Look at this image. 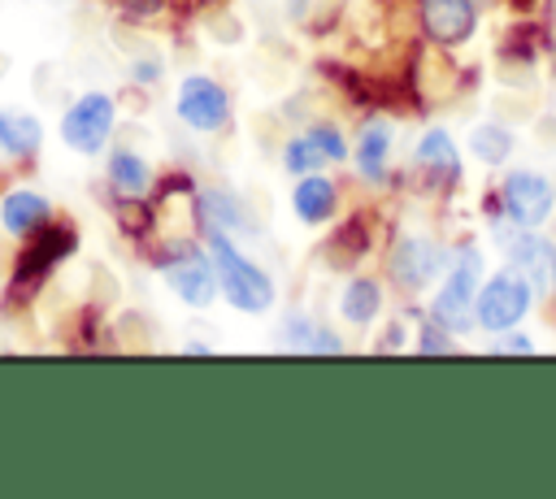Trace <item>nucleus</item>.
<instances>
[{"label":"nucleus","mask_w":556,"mask_h":499,"mask_svg":"<svg viewBox=\"0 0 556 499\" xmlns=\"http://www.w3.org/2000/svg\"><path fill=\"white\" fill-rule=\"evenodd\" d=\"M204 247H208L213 269H217V291L230 299V308H239V312H269L274 308V295H278L274 291V278L261 265H252L230 243V234L204 226Z\"/></svg>","instance_id":"nucleus-1"},{"label":"nucleus","mask_w":556,"mask_h":499,"mask_svg":"<svg viewBox=\"0 0 556 499\" xmlns=\"http://www.w3.org/2000/svg\"><path fill=\"white\" fill-rule=\"evenodd\" d=\"M491 239L500 243L504 260L526 273V282L534 286V295H556V243L539 234V226H517L508 217L491 221Z\"/></svg>","instance_id":"nucleus-2"},{"label":"nucleus","mask_w":556,"mask_h":499,"mask_svg":"<svg viewBox=\"0 0 556 499\" xmlns=\"http://www.w3.org/2000/svg\"><path fill=\"white\" fill-rule=\"evenodd\" d=\"M530 308H534V286L526 282V273H517L513 265H504L500 273L482 278V286L473 295V325H482L486 334H504Z\"/></svg>","instance_id":"nucleus-3"},{"label":"nucleus","mask_w":556,"mask_h":499,"mask_svg":"<svg viewBox=\"0 0 556 499\" xmlns=\"http://www.w3.org/2000/svg\"><path fill=\"white\" fill-rule=\"evenodd\" d=\"M478 286H482V252L473 243H465L447 265V278H443V286H439V295L430 304V317L443 321L452 334L473 330V295H478Z\"/></svg>","instance_id":"nucleus-4"},{"label":"nucleus","mask_w":556,"mask_h":499,"mask_svg":"<svg viewBox=\"0 0 556 499\" xmlns=\"http://www.w3.org/2000/svg\"><path fill=\"white\" fill-rule=\"evenodd\" d=\"M152 260H156V269H161V278H165V286H169L182 304L208 308V304L217 299V269H213L208 247H200V243H174L169 252H161V256H152Z\"/></svg>","instance_id":"nucleus-5"},{"label":"nucleus","mask_w":556,"mask_h":499,"mask_svg":"<svg viewBox=\"0 0 556 499\" xmlns=\"http://www.w3.org/2000/svg\"><path fill=\"white\" fill-rule=\"evenodd\" d=\"M117 126V100L104 91H83L65 113H61V139L70 152L78 156H96L104 152V143L113 139Z\"/></svg>","instance_id":"nucleus-6"},{"label":"nucleus","mask_w":556,"mask_h":499,"mask_svg":"<svg viewBox=\"0 0 556 499\" xmlns=\"http://www.w3.org/2000/svg\"><path fill=\"white\" fill-rule=\"evenodd\" d=\"M74 243H78V234H74L70 226L43 221L35 234H26V247H22V256H17V269H13L9 291H13V295H35V291L43 286V278L74 252Z\"/></svg>","instance_id":"nucleus-7"},{"label":"nucleus","mask_w":556,"mask_h":499,"mask_svg":"<svg viewBox=\"0 0 556 499\" xmlns=\"http://www.w3.org/2000/svg\"><path fill=\"white\" fill-rule=\"evenodd\" d=\"M174 113H178V121H182L187 130H195V135H217V130H226V121H230V95H226V87H222L217 78H208V74H187V78L178 82V91H174Z\"/></svg>","instance_id":"nucleus-8"},{"label":"nucleus","mask_w":556,"mask_h":499,"mask_svg":"<svg viewBox=\"0 0 556 499\" xmlns=\"http://www.w3.org/2000/svg\"><path fill=\"white\" fill-rule=\"evenodd\" d=\"M500 208L517 226H543L556 208V187L539 169H513L500 187Z\"/></svg>","instance_id":"nucleus-9"},{"label":"nucleus","mask_w":556,"mask_h":499,"mask_svg":"<svg viewBox=\"0 0 556 499\" xmlns=\"http://www.w3.org/2000/svg\"><path fill=\"white\" fill-rule=\"evenodd\" d=\"M447 265H452V252H447L443 243L426 239V234H404V239L391 247V260H387L391 278H395L404 291L430 286Z\"/></svg>","instance_id":"nucleus-10"},{"label":"nucleus","mask_w":556,"mask_h":499,"mask_svg":"<svg viewBox=\"0 0 556 499\" xmlns=\"http://www.w3.org/2000/svg\"><path fill=\"white\" fill-rule=\"evenodd\" d=\"M478 4L473 0H421V30L439 48H456L473 35Z\"/></svg>","instance_id":"nucleus-11"},{"label":"nucleus","mask_w":556,"mask_h":499,"mask_svg":"<svg viewBox=\"0 0 556 499\" xmlns=\"http://www.w3.org/2000/svg\"><path fill=\"white\" fill-rule=\"evenodd\" d=\"M195 208H200V226H213L222 234H261V221L252 217V208L226 187H204L195 195Z\"/></svg>","instance_id":"nucleus-12"},{"label":"nucleus","mask_w":556,"mask_h":499,"mask_svg":"<svg viewBox=\"0 0 556 499\" xmlns=\"http://www.w3.org/2000/svg\"><path fill=\"white\" fill-rule=\"evenodd\" d=\"M334 208H339V187L321 169L295 178V187H291V213L304 226H326L334 217Z\"/></svg>","instance_id":"nucleus-13"},{"label":"nucleus","mask_w":556,"mask_h":499,"mask_svg":"<svg viewBox=\"0 0 556 499\" xmlns=\"http://www.w3.org/2000/svg\"><path fill=\"white\" fill-rule=\"evenodd\" d=\"M43 221H52V200H48V195H39V191H30V187L4 191V200H0V226H4L9 234L26 239V234H35Z\"/></svg>","instance_id":"nucleus-14"},{"label":"nucleus","mask_w":556,"mask_h":499,"mask_svg":"<svg viewBox=\"0 0 556 499\" xmlns=\"http://www.w3.org/2000/svg\"><path fill=\"white\" fill-rule=\"evenodd\" d=\"M413 165L421 169V174H430L439 187H447V182H456L460 178V152H456V139L447 135V130H439V126H430L421 139H417V152H413Z\"/></svg>","instance_id":"nucleus-15"},{"label":"nucleus","mask_w":556,"mask_h":499,"mask_svg":"<svg viewBox=\"0 0 556 499\" xmlns=\"http://www.w3.org/2000/svg\"><path fill=\"white\" fill-rule=\"evenodd\" d=\"M352 161H356V174L365 182H382L387 178V165H391V121H382V117L365 121L361 135H356Z\"/></svg>","instance_id":"nucleus-16"},{"label":"nucleus","mask_w":556,"mask_h":499,"mask_svg":"<svg viewBox=\"0 0 556 499\" xmlns=\"http://www.w3.org/2000/svg\"><path fill=\"white\" fill-rule=\"evenodd\" d=\"M43 148V126L35 113H17V108H0V152L30 161Z\"/></svg>","instance_id":"nucleus-17"},{"label":"nucleus","mask_w":556,"mask_h":499,"mask_svg":"<svg viewBox=\"0 0 556 499\" xmlns=\"http://www.w3.org/2000/svg\"><path fill=\"white\" fill-rule=\"evenodd\" d=\"M104 174H109V187L117 191V195H148V187H152V165L139 156V152H130V148H117V152H109V165H104Z\"/></svg>","instance_id":"nucleus-18"},{"label":"nucleus","mask_w":556,"mask_h":499,"mask_svg":"<svg viewBox=\"0 0 556 499\" xmlns=\"http://www.w3.org/2000/svg\"><path fill=\"white\" fill-rule=\"evenodd\" d=\"M339 312L352 325H374V317L382 312V286L374 278H348L339 291Z\"/></svg>","instance_id":"nucleus-19"},{"label":"nucleus","mask_w":556,"mask_h":499,"mask_svg":"<svg viewBox=\"0 0 556 499\" xmlns=\"http://www.w3.org/2000/svg\"><path fill=\"white\" fill-rule=\"evenodd\" d=\"M469 152H473V161H482V165H504V161L517 152V135H513L508 126H500V121H478V126L469 130Z\"/></svg>","instance_id":"nucleus-20"},{"label":"nucleus","mask_w":556,"mask_h":499,"mask_svg":"<svg viewBox=\"0 0 556 499\" xmlns=\"http://www.w3.org/2000/svg\"><path fill=\"white\" fill-rule=\"evenodd\" d=\"M304 139L321 152V161H348V139H343V130L334 126V121H313V126H304Z\"/></svg>","instance_id":"nucleus-21"},{"label":"nucleus","mask_w":556,"mask_h":499,"mask_svg":"<svg viewBox=\"0 0 556 499\" xmlns=\"http://www.w3.org/2000/svg\"><path fill=\"white\" fill-rule=\"evenodd\" d=\"M282 169L287 174H313V169H321V152L300 135V139H287V148H282Z\"/></svg>","instance_id":"nucleus-22"},{"label":"nucleus","mask_w":556,"mask_h":499,"mask_svg":"<svg viewBox=\"0 0 556 499\" xmlns=\"http://www.w3.org/2000/svg\"><path fill=\"white\" fill-rule=\"evenodd\" d=\"M417 351H426V356H434V351H452V330L443 325V321H421L417 325Z\"/></svg>","instance_id":"nucleus-23"},{"label":"nucleus","mask_w":556,"mask_h":499,"mask_svg":"<svg viewBox=\"0 0 556 499\" xmlns=\"http://www.w3.org/2000/svg\"><path fill=\"white\" fill-rule=\"evenodd\" d=\"M334 247H343V252H348V260H361V256H365V247H369V230L361 226V217H356V221H348V226L339 230Z\"/></svg>","instance_id":"nucleus-24"},{"label":"nucleus","mask_w":556,"mask_h":499,"mask_svg":"<svg viewBox=\"0 0 556 499\" xmlns=\"http://www.w3.org/2000/svg\"><path fill=\"white\" fill-rule=\"evenodd\" d=\"M304 351H308V356H339V351H343V338H339V334H330L326 325H317V330H313V338L304 343Z\"/></svg>","instance_id":"nucleus-25"},{"label":"nucleus","mask_w":556,"mask_h":499,"mask_svg":"<svg viewBox=\"0 0 556 499\" xmlns=\"http://www.w3.org/2000/svg\"><path fill=\"white\" fill-rule=\"evenodd\" d=\"M161 69H165V65H161L156 56H139V61L130 65V78H135L139 87H152V82L161 78Z\"/></svg>","instance_id":"nucleus-26"},{"label":"nucleus","mask_w":556,"mask_h":499,"mask_svg":"<svg viewBox=\"0 0 556 499\" xmlns=\"http://www.w3.org/2000/svg\"><path fill=\"white\" fill-rule=\"evenodd\" d=\"M126 17H152V13H161V4L165 0H113Z\"/></svg>","instance_id":"nucleus-27"},{"label":"nucleus","mask_w":556,"mask_h":499,"mask_svg":"<svg viewBox=\"0 0 556 499\" xmlns=\"http://www.w3.org/2000/svg\"><path fill=\"white\" fill-rule=\"evenodd\" d=\"M495 351H513V356H521V351H534V343H530L526 334H508V330H504V338H500Z\"/></svg>","instance_id":"nucleus-28"},{"label":"nucleus","mask_w":556,"mask_h":499,"mask_svg":"<svg viewBox=\"0 0 556 499\" xmlns=\"http://www.w3.org/2000/svg\"><path fill=\"white\" fill-rule=\"evenodd\" d=\"M400 343H404V321H391L387 338H378V351H391V347H400Z\"/></svg>","instance_id":"nucleus-29"},{"label":"nucleus","mask_w":556,"mask_h":499,"mask_svg":"<svg viewBox=\"0 0 556 499\" xmlns=\"http://www.w3.org/2000/svg\"><path fill=\"white\" fill-rule=\"evenodd\" d=\"M552 69H556V61H552Z\"/></svg>","instance_id":"nucleus-30"}]
</instances>
